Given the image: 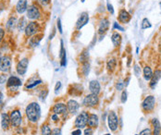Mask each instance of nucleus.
<instances>
[{
    "instance_id": "1",
    "label": "nucleus",
    "mask_w": 161,
    "mask_h": 135,
    "mask_svg": "<svg viewBox=\"0 0 161 135\" xmlns=\"http://www.w3.org/2000/svg\"><path fill=\"white\" fill-rule=\"evenodd\" d=\"M25 113L29 121L32 123H36L41 117V106L36 102H32V103L27 106Z\"/></svg>"
},
{
    "instance_id": "2",
    "label": "nucleus",
    "mask_w": 161,
    "mask_h": 135,
    "mask_svg": "<svg viewBox=\"0 0 161 135\" xmlns=\"http://www.w3.org/2000/svg\"><path fill=\"white\" fill-rule=\"evenodd\" d=\"M26 17L29 20L34 21L36 20H39L41 18V11L39 8L36 6L35 4H32L28 7L26 10Z\"/></svg>"
},
{
    "instance_id": "3",
    "label": "nucleus",
    "mask_w": 161,
    "mask_h": 135,
    "mask_svg": "<svg viewBox=\"0 0 161 135\" xmlns=\"http://www.w3.org/2000/svg\"><path fill=\"white\" fill-rule=\"evenodd\" d=\"M40 31V25L37 21H31L27 23V25L24 29L25 35L27 37H32L37 34Z\"/></svg>"
},
{
    "instance_id": "4",
    "label": "nucleus",
    "mask_w": 161,
    "mask_h": 135,
    "mask_svg": "<svg viewBox=\"0 0 161 135\" xmlns=\"http://www.w3.org/2000/svg\"><path fill=\"white\" fill-rule=\"evenodd\" d=\"M11 58L8 55L2 56L0 58V71L3 73H8L11 69Z\"/></svg>"
},
{
    "instance_id": "5",
    "label": "nucleus",
    "mask_w": 161,
    "mask_h": 135,
    "mask_svg": "<svg viewBox=\"0 0 161 135\" xmlns=\"http://www.w3.org/2000/svg\"><path fill=\"white\" fill-rule=\"evenodd\" d=\"M88 117H89V114L87 112H85V111L80 112L77 116L76 119H75V122H74L75 127H76L77 129H83V128L86 127L87 126Z\"/></svg>"
},
{
    "instance_id": "6",
    "label": "nucleus",
    "mask_w": 161,
    "mask_h": 135,
    "mask_svg": "<svg viewBox=\"0 0 161 135\" xmlns=\"http://www.w3.org/2000/svg\"><path fill=\"white\" fill-rule=\"evenodd\" d=\"M21 81L17 76H10L7 81V87L9 91H18V89L21 86Z\"/></svg>"
},
{
    "instance_id": "7",
    "label": "nucleus",
    "mask_w": 161,
    "mask_h": 135,
    "mask_svg": "<svg viewBox=\"0 0 161 135\" xmlns=\"http://www.w3.org/2000/svg\"><path fill=\"white\" fill-rule=\"evenodd\" d=\"M107 124H108V128L110 129V131L112 132L117 131L118 127H119V119H118V116L114 111H110L109 114H108Z\"/></svg>"
},
{
    "instance_id": "8",
    "label": "nucleus",
    "mask_w": 161,
    "mask_h": 135,
    "mask_svg": "<svg viewBox=\"0 0 161 135\" xmlns=\"http://www.w3.org/2000/svg\"><path fill=\"white\" fill-rule=\"evenodd\" d=\"M9 118H10V124L13 127H20L22 122V116L20 112V110L15 109L11 111L10 115H9Z\"/></svg>"
},
{
    "instance_id": "9",
    "label": "nucleus",
    "mask_w": 161,
    "mask_h": 135,
    "mask_svg": "<svg viewBox=\"0 0 161 135\" xmlns=\"http://www.w3.org/2000/svg\"><path fill=\"white\" fill-rule=\"evenodd\" d=\"M83 105L85 106H88V108H94L98 105L99 103V97L97 95L94 94H90L88 95H86L83 98Z\"/></svg>"
},
{
    "instance_id": "10",
    "label": "nucleus",
    "mask_w": 161,
    "mask_h": 135,
    "mask_svg": "<svg viewBox=\"0 0 161 135\" xmlns=\"http://www.w3.org/2000/svg\"><path fill=\"white\" fill-rule=\"evenodd\" d=\"M155 98L153 95H148L146 96L144 100L143 101V103H142V108L144 111H152L155 108Z\"/></svg>"
},
{
    "instance_id": "11",
    "label": "nucleus",
    "mask_w": 161,
    "mask_h": 135,
    "mask_svg": "<svg viewBox=\"0 0 161 135\" xmlns=\"http://www.w3.org/2000/svg\"><path fill=\"white\" fill-rule=\"evenodd\" d=\"M28 66H29V59L26 58L21 59L20 61L18 62L17 67H16L17 73L19 74V75H21V76L24 75V74L27 72Z\"/></svg>"
},
{
    "instance_id": "12",
    "label": "nucleus",
    "mask_w": 161,
    "mask_h": 135,
    "mask_svg": "<svg viewBox=\"0 0 161 135\" xmlns=\"http://www.w3.org/2000/svg\"><path fill=\"white\" fill-rule=\"evenodd\" d=\"M89 21V14L87 12H83L78 18V20L76 21V24H75V28L76 30H80L83 27H84L87 24Z\"/></svg>"
},
{
    "instance_id": "13",
    "label": "nucleus",
    "mask_w": 161,
    "mask_h": 135,
    "mask_svg": "<svg viewBox=\"0 0 161 135\" xmlns=\"http://www.w3.org/2000/svg\"><path fill=\"white\" fill-rule=\"evenodd\" d=\"M52 111H53L54 114H56V115H65L68 112V108H67V106L65 104L58 103L53 106Z\"/></svg>"
},
{
    "instance_id": "14",
    "label": "nucleus",
    "mask_w": 161,
    "mask_h": 135,
    "mask_svg": "<svg viewBox=\"0 0 161 135\" xmlns=\"http://www.w3.org/2000/svg\"><path fill=\"white\" fill-rule=\"evenodd\" d=\"M59 58H60V65H61V67H66V65H67V55H66V49L64 47L63 40H60Z\"/></svg>"
},
{
    "instance_id": "15",
    "label": "nucleus",
    "mask_w": 161,
    "mask_h": 135,
    "mask_svg": "<svg viewBox=\"0 0 161 135\" xmlns=\"http://www.w3.org/2000/svg\"><path fill=\"white\" fill-rule=\"evenodd\" d=\"M67 108H68V111L70 113V114H76L78 112V110L80 108V105L77 101H75L73 99H70L68 101V104H67Z\"/></svg>"
},
{
    "instance_id": "16",
    "label": "nucleus",
    "mask_w": 161,
    "mask_h": 135,
    "mask_svg": "<svg viewBox=\"0 0 161 135\" xmlns=\"http://www.w3.org/2000/svg\"><path fill=\"white\" fill-rule=\"evenodd\" d=\"M17 23H18V20L15 16L9 17L8 20L7 21V23H6V30L8 32H12L14 30H15V28L17 27Z\"/></svg>"
},
{
    "instance_id": "17",
    "label": "nucleus",
    "mask_w": 161,
    "mask_h": 135,
    "mask_svg": "<svg viewBox=\"0 0 161 135\" xmlns=\"http://www.w3.org/2000/svg\"><path fill=\"white\" fill-rule=\"evenodd\" d=\"M108 28H109V21L107 20V18H104L101 20L100 23H99V27H98V34H105L107 32Z\"/></svg>"
},
{
    "instance_id": "18",
    "label": "nucleus",
    "mask_w": 161,
    "mask_h": 135,
    "mask_svg": "<svg viewBox=\"0 0 161 135\" xmlns=\"http://www.w3.org/2000/svg\"><path fill=\"white\" fill-rule=\"evenodd\" d=\"M28 8V1L27 0H19L16 4V11L19 14H23L26 12Z\"/></svg>"
},
{
    "instance_id": "19",
    "label": "nucleus",
    "mask_w": 161,
    "mask_h": 135,
    "mask_svg": "<svg viewBox=\"0 0 161 135\" xmlns=\"http://www.w3.org/2000/svg\"><path fill=\"white\" fill-rule=\"evenodd\" d=\"M161 79V71H159V69H157L154 73H153V76L152 78H151L150 80V88H152V89H155V87L157 86L158 81Z\"/></svg>"
},
{
    "instance_id": "20",
    "label": "nucleus",
    "mask_w": 161,
    "mask_h": 135,
    "mask_svg": "<svg viewBox=\"0 0 161 135\" xmlns=\"http://www.w3.org/2000/svg\"><path fill=\"white\" fill-rule=\"evenodd\" d=\"M89 90L91 92V94H94V95H98V94L100 93V90H101L100 83L97 81H91L89 83Z\"/></svg>"
},
{
    "instance_id": "21",
    "label": "nucleus",
    "mask_w": 161,
    "mask_h": 135,
    "mask_svg": "<svg viewBox=\"0 0 161 135\" xmlns=\"http://www.w3.org/2000/svg\"><path fill=\"white\" fill-rule=\"evenodd\" d=\"M98 122H99V119L97 115L96 114H90L89 117H88V120H87V125L90 128H97L98 126Z\"/></svg>"
},
{
    "instance_id": "22",
    "label": "nucleus",
    "mask_w": 161,
    "mask_h": 135,
    "mask_svg": "<svg viewBox=\"0 0 161 135\" xmlns=\"http://www.w3.org/2000/svg\"><path fill=\"white\" fill-rule=\"evenodd\" d=\"M131 15L129 14L127 10L125 9H120V13H119V21L121 22V23H128L130 21H131Z\"/></svg>"
},
{
    "instance_id": "23",
    "label": "nucleus",
    "mask_w": 161,
    "mask_h": 135,
    "mask_svg": "<svg viewBox=\"0 0 161 135\" xmlns=\"http://www.w3.org/2000/svg\"><path fill=\"white\" fill-rule=\"evenodd\" d=\"M42 37H43V34H39L32 36L30 38V40H29V45L32 48H34V47H36V46H38L40 45Z\"/></svg>"
},
{
    "instance_id": "24",
    "label": "nucleus",
    "mask_w": 161,
    "mask_h": 135,
    "mask_svg": "<svg viewBox=\"0 0 161 135\" xmlns=\"http://www.w3.org/2000/svg\"><path fill=\"white\" fill-rule=\"evenodd\" d=\"M1 127L3 130H8L9 128V125H10V118H9V115L7 113H3L1 116Z\"/></svg>"
},
{
    "instance_id": "25",
    "label": "nucleus",
    "mask_w": 161,
    "mask_h": 135,
    "mask_svg": "<svg viewBox=\"0 0 161 135\" xmlns=\"http://www.w3.org/2000/svg\"><path fill=\"white\" fill-rule=\"evenodd\" d=\"M152 124H153V135H160L161 134V125L158 119H152Z\"/></svg>"
},
{
    "instance_id": "26",
    "label": "nucleus",
    "mask_w": 161,
    "mask_h": 135,
    "mask_svg": "<svg viewBox=\"0 0 161 135\" xmlns=\"http://www.w3.org/2000/svg\"><path fill=\"white\" fill-rule=\"evenodd\" d=\"M111 41H112L113 45H114V46L118 47V46L120 45V43H121V35L119 32H114L111 36Z\"/></svg>"
},
{
    "instance_id": "27",
    "label": "nucleus",
    "mask_w": 161,
    "mask_h": 135,
    "mask_svg": "<svg viewBox=\"0 0 161 135\" xmlns=\"http://www.w3.org/2000/svg\"><path fill=\"white\" fill-rule=\"evenodd\" d=\"M88 58H89V51L88 49H84L83 51V53H80V58H79V61L80 63H85V62H88Z\"/></svg>"
},
{
    "instance_id": "28",
    "label": "nucleus",
    "mask_w": 161,
    "mask_h": 135,
    "mask_svg": "<svg viewBox=\"0 0 161 135\" xmlns=\"http://www.w3.org/2000/svg\"><path fill=\"white\" fill-rule=\"evenodd\" d=\"M153 76V71L150 67L146 66L144 68V78L145 81H150L151 78Z\"/></svg>"
},
{
    "instance_id": "29",
    "label": "nucleus",
    "mask_w": 161,
    "mask_h": 135,
    "mask_svg": "<svg viewBox=\"0 0 161 135\" xmlns=\"http://www.w3.org/2000/svg\"><path fill=\"white\" fill-rule=\"evenodd\" d=\"M27 25V22H26V19L24 17H21L20 20L18 21V23H17V29L21 32L25 29V27Z\"/></svg>"
},
{
    "instance_id": "30",
    "label": "nucleus",
    "mask_w": 161,
    "mask_h": 135,
    "mask_svg": "<svg viewBox=\"0 0 161 135\" xmlns=\"http://www.w3.org/2000/svg\"><path fill=\"white\" fill-rule=\"evenodd\" d=\"M116 65H117L116 59L115 58H110V59H108V61L107 63V68L108 71H113L116 68Z\"/></svg>"
},
{
    "instance_id": "31",
    "label": "nucleus",
    "mask_w": 161,
    "mask_h": 135,
    "mask_svg": "<svg viewBox=\"0 0 161 135\" xmlns=\"http://www.w3.org/2000/svg\"><path fill=\"white\" fill-rule=\"evenodd\" d=\"M41 133H42V135H51L52 131L48 125L45 124V125H43L41 128Z\"/></svg>"
},
{
    "instance_id": "32",
    "label": "nucleus",
    "mask_w": 161,
    "mask_h": 135,
    "mask_svg": "<svg viewBox=\"0 0 161 135\" xmlns=\"http://www.w3.org/2000/svg\"><path fill=\"white\" fill-rule=\"evenodd\" d=\"M82 65H83V68H82L83 73L84 74V76H87L89 71H90V64L88 62H85Z\"/></svg>"
},
{
    "instance_id": "33",
    "label": "nucleus",
    "mask_w": 161,
    "mask_h": 135,
    "mask_svg": "<svg viewBox=\"0 0 161 135\" xmlns=\"http://www.w3.org/2000/svg\"><path fill=\"white\" fill-rule=\"evenodd\" d=\"M41 83H42V81L41 80H37V81H34V82H32L28 83V84L26 85V88H27V89H32V88L38 86L39 84H41Z\"/></svg>"
},
{
    "instance_id": "34",
    "label": "nucleus",
    "mask_w": 161,
    "mask_h": 135,
    "mask_svg": "<svg viewBox=\"0 0 161 135\" xmlns=\"http://www.w3.org/2000/svg\"><path fill=\"white\" fill-rule=\"evenodd\" d=\"M151 23L149 21L148 19H146L144 18L143 21H142V24H141V27H142V29H148V28H151Z\"/></svg>"
},
{
    "instance_id": "35",
    "label": "nucleus",
    "mask_w": 161,
    "mask_h": 135,
    "mask_svg": "<svg viewBox=\"0 0 161 135\" xmlns=\"http://www.w3.org/2000/svg\"><path fill=\"white\" fill-rule=\"evenodd\" d=\"M47 95H48V91L47 90H43V91H41V93L39 94V99L41 100V101H44L45 98H46V96H47Z\"/></svg>"
},
{
    "instance_id": "36",
    "label": "nucleus",
    "mask_w": 161,
    "mask_h": 135,
    "mask_svg": "<svg viewBox=\"0 0 161 135\" xmlns=\"http://www.w3.org/2000/svg\"><path fill=\"white\" fill-rule=\"evenodd\" d=\"M56 27H58L59 34H63V31H62V25H61V20H60L59 18L58 19V20H56Z\"/></svg>"
},
{
    "instance_id": "37",
    "label": "nucleus",
    "mask_w": 161,
    "mask_h": 135,
    "mask_svg": "<svg viewBox=\"0 0 161 135\" xmlns=\"http://www.w3.org/2000/svg\"><path fill=\"white\" fill-rule=\"evenodd\" d=\"M8 81V75L7 74H2V75H0V84H4L5 82H7Z\"/></svg>"
},
{
    "instance_id": "38",
    "label": "nucleus",
    "mask_w": 161,
    "mask_h": 135,
    "mask_svg": "<svg viewBox=\"0 0 161 135\" xmlns=\"http://www.w3.org/2000/svg\"><path fill=\"white\" fill-rule=\"evenodd\" d=\"M113 28H114L115 30L120 31V32H124V28H123L122 26H120L118 22H114V24H113Z\"/></svg>"
},
{
    "instance_id": "39",
    "label": "nucleus",
    "mask_w": 161,
    "mask_h": 135,
    "mask_svg": "<svg viewBox=\"0 0 161 135\" xmlns=\"http://www.w3.org/2000/svg\"><path fill=\"white\" fill-rule=\"evenodd\" d=\"M139 135H153V134H152V132H151L150 129H144L140 132Z\"/></svg>"
},
{
    "instance_id": "40",
    "label": "nucleus",
    "mask_w": 161,
    "mask_h": 135,
    "mask_svg": "<svg viewBox=\"0 0 161 135\" xmlns=\"http://www.w3.org/2000/svg\"><path fill=\"white\" fill-rule=\"evenodd\" d=\"M51 135H62V132H61V130L59 128H55L53 131H52Z\"/></svg>"
},
{
    "instance_id": "41",
    "label": "nucleus",
    "mask_w": 161,
    "mask_h": 135,
    "mask_svg": "<svg viewBox=\"0 0 161 135\" xmlns=\"http://www.w3.org/2000/svg\"><path fill=\"white\" fill-rule=\"evenodd\" d=\"M107 10H108V12H109L110 14H114V8H113V6L112 5L109 3V2H107Z\"/></svg>"
},
{
    "instance_id": "42",
    "label": "nucleus",
    "mask_w": 161,
    "mask_h": 135,
    "mask_svg": "<svg viewBox=\"0 0 161 135\" xmlns=\"http://www.w3.org/2000/svg\"><path fill=\"white\" fill-rule=\"evenodd\" d=\"M126 101H127V92L123 91L122 95H121V102H122V103H125Z\"/></svg>"
},
{
    "instance_id": "43",
    "label": "nucleus",
    "mask_w": 161,
    "mask_h": 135,
    "mask_svg": "<svg viewBox=\"0 0 161 135\" xmlns=\"http://www.w3.org/2000/svg\"><path fill=\"white\" fill-rule=\"evenodd\" d=\"M61 88V82H58L56 84V87H55V94L58 95V92L59 91V89Z\"/></svg>"
},
{
    "instance_id": "44",
    "label": "nucleus",
    "mask_w": 161,
    "mask_h": 135,
    "mask_svg": "<svg viewBox=\"0 0 161 135\" xmlns=\"http://www.w3.org/2000/svg\"><path fill=\"white\" fill-rule=\"evenodd\" d=\"M38 1L41 3L42 6H44V7L48 6V5L50 4V0H38Z\"/></svg>"
},
{
    "instance_id": "45",
    "label": "nucleus",
    "mask_w": 161,
    "mask_h": 135,
    "mask_svg": "<svg viewBox=\"0 0 161 135\" xmlns=\"http://www.w3.org/2000/svg\"><path fill=\"white\" fill-rule=\"evenodd\" d=\"M134 72H135V75L136 76H139L140 73H141V69L139 68L138 65H135L134 66Z\"/></svg>"
},
{
    "instance_id": "46",
    "label": "nucleus",
    "mask_w": 161,
    "mask_h": 135,
    "mask_svg": "<svg viewBox=\"0 0 161 135\" xmlns=\"http://www.w3.org/2000/svg\"><path fill=\"white\" fill-rule=\"evenodd\" d=\"M4 36H5V30L3 28H0V44H1V42L3 41Z\"/></svg>"
},
{
    "instance_id": "47",
    "label": "nucleus",
    "mask_w": 161,
    "mask_h": 135,
    "mask_svg": "<svg viewBox=\"0 0 161 135\" xmlns=\"http://www.w3.org/2000/svg\"><path fill=\"white\" fill-rule=\"evenodd\" d=\"M82 134H83V132H82V130L80 129H76L72 132V135H82Z\"/></svg>"
},
{
    "instance_id": "48",
    "label": "nucleus",
    "mask_w": 161,
    "mask_h": 135,
    "mask_svg": "<svg viewBox=\"0 0 161 135\" xmlns=\"http://www.w3.org/2000/svg\"><path fill=\"white\" fill-rule=\"evenodd\" d=\"M83 135H93V130H92V128L85 129L84 134H83Z\"/></svg>"
},
{
    "instance_id": "49",
    "label": "nucleus",
    "mask_w": 161,
    "mask_h": 135,
    "mask_svg": "<svg viewBox=\"0 0 161 135\" xmlns=\"http://www.w3.org/2000/svg\"><path fill=\"white\" fill-rule=\"evenodd\" d=\"M123 86H124V83H123V82H118V84H117V89H118V91H121L122 88H123Z\"/></svg>"
},
{
    "instance_id": "50",
    "label": "nucleus",
    "mask_w": 161,
    "mask_h": 135,
    "mask_svg": "<svg viewBox=\"0 0 161 135\" xmlns=\"http://www.w3.org/2000/svg\"><path fill=\"white\" fill-rule=\"evenodd\" d=\"M51 119L53 120V121H58V120L59 119H58V115H56V114H54V113H53V115L51 116Z\"/></svg>"
},
{
    "instance_id": "51",
    "label": "nucleus",
    "mask_w": 161,
    "mask_h": 135,
    "mask_svg": "<svg viewBox=\"0 0 161 135\" xmlns=\"http://www.w3.org/2000/svg\"><path fill=\"white\" fill-rule=\"evenodd\" d=\"M56 34V29H54L53 30V32H52V34H50L49 35V40H51V39H53V37H54V35Z\"/></svg>"
},
{
    "instance_id": "52",
    "label": "nucleus",
    "mask_w": 161,
    "mask_h": 135,
    "mask_svg": "<svg viewBox=\"0 0 161 135\" xmlns=\"http://www.w3.org/2000/svg\"><path fill=\"white\" fill-rule=\"evenodd\" d=\"M3 99H4V95L2 94L1 92H0V105L2 104V102H3Z\"/></svg>"
},
{
    "instance_id": "53",
    "label": "nucleus",
    "mask_w": 161,
    "mask_h": 135,
    "mask_svg": "<svg viewBox=\"0 0 161 135\" xmlns=\"http://www.w3.org/2000/svg\"><path fill=\"white\" fill-rule=\"evenodd\" d=\"M105 135H111L110 133H107V134H105Z\"/></svg>"
},
{
    "instance_id": "54",
    "label": "nucleus",
    "mask_w": 161,
    "mask_h": 135,
    "mask_svg": "<svg viewBox=\"0 0 161 135\" xmlns=\"http://www.w3.org/2000/svg\"><path fill=\"white\" fill-rule=\"evenodd\" d=\"M159 6H160V8H161V2L159 3Z\"/></svg>"
},
{
    "instance_id": "55",
    "label": "nucleus",
    "mask_w": 161,
    "mask_h": 135,
    "mask_svg": "<svg viewBox=\"0 0 161 135\" xmlns=\"http://www.w3.org/2000/svg\"><path fill=\"white\" fill-rule=\"evenodd\" d=\"M82 2H83H83H84V0H82Z\"/></svg>"
},
{
    "instance_id": "56",
    "label": "nucleus",
    "mask_w": 161,
    "mask_h": 135,
    "mask_svg": "<svg viewBox=\"0 0 161 135\" xmlns=\"http://www.w3.org/2000/svg\"><path fill=\"white\" fill-rule=\"evenodd\" d=\"M0 58H1V56H0Z\"/></svg>"
}]
</instances>
